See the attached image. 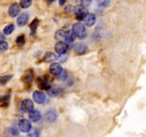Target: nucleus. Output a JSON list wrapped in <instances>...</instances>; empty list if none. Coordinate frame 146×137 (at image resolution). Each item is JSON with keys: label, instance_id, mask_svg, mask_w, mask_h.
Segmentation results:
<instances>
[{"label": "nucleus", "instance_id": "nucleus-1", "mask_svg": "<svg viewBox=\"0 0 146 137\" xmlns=\"http://www.w3.org/2000/svg\"><path fill=\"white\" fill-rule=\"evenodd\" d=\"M72 30L75 33L76 36L80 39H84L86 37L85 26L81 22H77L73 25Z\"/></svg>", "mask_w": 146, "mask_h": 137}, {"label": "nucleus", "instance_id": "nucleus-2", "mask_svg": "<svg viewBox=\"0 0 146 137\" xmlns=\"http://www.w3.org/2000/svg\"><path fill=\"white\" fill-rule=\"evenodd\" d=\"M74 13H75L76 18L79 21L84 20L85 17L88 14V9L83 6H77L74 8Z\"/></svg>", "mask_w": 146, "mask_h": 137}, {"label": "nucleus", "instance_id": "nucleus-3", "mask_svg": "<svg viewBox=\"0 0 146 137\" xmlns=\"http://www.w3.org/2000/svg\"><path fill=\"white\" fill-rule=\"evenodd\" d=\"M68 48V46L65 41H59L58 42H56V44L54 46V49L56 51L57 54H60V55H62L64 54L67 51Z\"/></svg>", "mask_w": 146, "mask_h": 137}, {"label": "nucleus", "instance_id": "nucleus-4", "mask_svg": "<svg viewBox=\"0 0 146 137\" xmlns=\"http://www.w3.org/2000/svg\"><path fill=\"white\" fill-rule=\"evenodd\" d=\"M21 110L25 113L31 112L34 110V103L29 98H26L21 102Z\"/></svg>", "mask_w": 146, "mask_h": 137}, {"label": "nucleus", "instance_id": "nucleus-5", "mask_svg": "<svg viewBox=\"0 0 146 137\" xmlns=\"http://www.w3.org/2000/svg\"><path fill=\"white\" fill-rule=\"evenodd\" d=\"M19 128L21 131L24 133L29 132L31 129V124L29 120L23 118V119L20 120L19 123Z\"/></svg>", "mask_w": 146, "mask_h": 137}, {"label": "nucleus", "instance_id": "nucleus-6", "mask_svg": "<svg viewBox=\"0 0 146 137\" xmlns=\"http://www.w3.org/2000/svg\"><path fill=\"white\" fill-rule=\"evenodd\" d=\"M63 71L62 67L58 63H53L49 67V72L52 75L59 76Z\"/></svg>", "mask_w": 146, "mask_h": 137}, {"label": "nucleus", "instance_id": "nucleus-7", "mask_svg": "<svg viewBox=\"0 0 146 137\" xmlns=\"http://www.w3.org/2000/svg\"><path fill=\"white\" fill-rule=\"evenodd\" d=\"M33 99L36 104H41L46 101V95L42 91H34L33 94Z\"/></svg>", "mask_w": 146, "mask_h": 137}, {"label": "nucleus", "instance_id": "nucleus-8", "mask_svg": "<svg viewBox=\"0 0 146 137\" xmlns=\"http://www.w3.org/2000/svg\"><path fill=\"white\" fill-rule=\"evenodd\" d=\"M36 83L38 88H41V89L48 90V88H51L49 86L48 81L46 79V77H40V78H38L36 80Z\"/></svg>", "mask_w": 146, "mask_h": 137}, {"label": "nucleus", "instance_id": "nucleus-9", "mask_svg": "<svg viewBox=\"0 0 146 137\" xmlns=\"http://www.w3.org/2000/svg\"><path fill=\"white\" fill-rule=\"evenodd\" d=\"M20 8L18 4H13L8 9V14L11 17H16L19 14Z\"/></svg>", "mask_w": 146, "mask_h": 137}, {"label": "nucleus", "instance_id": "nucleus-10", "mask_svg": "<svg viewBox=\"0 0 146 137\" xmlns=\"http://www.w3.org/2000/svg\"><path fill=\"white\" fill-rule=\"evenodd\" d=\"M84 21L87 27H92V26H94V24H95L96 22L95 15H94V14H89V13H88V14H87L86 17H85V19H84Z\"/></svg>", "mask_w": 146, "mask_h": 137}, {"label": "nucleus", "instance_id": "nucleus-11", "mask_svg": "<svg viewBox=\"0 0 146 137\" xmlns=\"http://www.w3.org/2000/svg\"><path fill=\"white\" fill-rule=\"evenodd\" d=\"M29 118L32 122H37L41 118V113L36 109H34L29 112Z\"/></svg>", "mask_w": 146, "mask_h": 137}, {"label": "nucleus", "instance_id": "nucleus-12", "mask_svg": "<svg viewBox=\"0 0 146 137\" xmlns=\"http://www.w3.org/2000/svg\"><path fill=\"white\" fill-rule=\"evenodd\" d=\"M29 19V15L27 13H23L17 18V22L19 27H23L27 23Z\"/></svg>", "mask_w": 146, "mask_h": 137}, {"label": "nucleus", "instance_id": "nucleus-13", "mask_svg": "<svg viewBox=\"0 0 146 137\" xmlns=\"http://www.w3.org/2000/svg\"><path fill=\"white\" fill-rule=\"evenodd\" d=\"M76 37V36L75 33L73 31V30H68V31H66L64 39H65V40L66 41V42L72 43L73 41H74Z\"/></svg>", "mask_w": 146, "mask_h": 137}, {"label": "nucleus", "instance_id": "nucleus-14", "mask_svg": "<svg viewBox=\"0 0 146 137\" xmlns=\"http://www.w3.org/2000/svg\"><path fill=\"white\" fill-rule=\"evenodd\" d=\"M57 59V57L52 52H47L44 54V57H43V61L44 62L50 63L53 62L55 60Z\"/></svg>", "mask_w": 146, "mask_h": 137}, {"label": "nucleus", "instance_id": "nucleus-15", "mask_svg": "<svg viewBox=\"0 0 146 137\" xmlns=\"http://www.w3.org/2000/svg\"><path fill=\"white\" fill-rule=\"evenodd\" d=\"M57 114L54 110H50L46 114L45 118L48 122H54L56 119Z\"/></svg>", "mask_w": 146, "mask_h": 137}, {"label": "nucleus", "instance_id": "nucleus-16", "mask_svg": "<svg viewBox=\"0 0 146 137\" xmlns=\"http://www.w3.org/2000/svg\"><path fill=\"white\" fill-rule=\"evenodd\" d=\"M74 50H75L76 54H84L86 51V45H84L83 44H78L76 46Z\"/></svg>", "mask_w": 146, "mask_h": 137}, {"label": "nucleus", "instance_id": "nucleus-17", "mask_svg": "<svg viewBox=\"0 0 146 137\" xmlns=\"http://www.w3.org/2000/svg\"><path fill=\"white\" fill-rule=\"evenodd\" d=\"M38 19H35L32 21V22L30 24V29H31V34H34L36 31V29L38 26Z\"/></svg>", "mask_w": 146, "mask_h": 137}, {"label": "nucleus", "instance_id": "nucleus-18", "mask_svg": "<svg viewBox=\"0 0 146 137\" xmlns=\"http://www.w3.org/2000/svg\"><path fill=\"white\" fill-rule=\"evenodd\" d=\"M1 107H7L10 101L9 95H4L1 97Z\"/></svg>", "mask_w": 146, "mask_h": 137}, {"label": "nucleus", "instance_id": "nucleus-19", "mask_svg": "<svg viewBox=\"0 0 146 137\" xmlns=\"http://www.w3.org/2000/svg\"><path fill=\"white\" fill-rule=\"evenodd\" d=\"M5 133H7V136L11 137V136H16L19 135V131L16 128H7L5 130Z\"/></svg>", "mask_w": 146, "mask_h": 137}, {"label": "nucleus", "instance_id": "nucleus-20", "mask_svg": "<svg viewBox=\"0 0 146 137\" xmlns=\"http://www.w3.org/2000/svg\"><path fill=\"white\" fill-rule=\"evenodd\" d=\"M32 4V0H20L19 5L21 8L27 9Z\"/></svg>", "mask_w": 146, "mask_h": 137}, {"label": "nucleus", "instance_id": "nucleus-21", "mask_svg": "<svg viewBox=\"0 0 146 137\" xmlns=\"http://www.w3.org/2000/svg\"><path fill=\"white\" fill-rule=\"evenodd\" d=\"M16 43L19 47H23L25 44V36L24 34L19 36L17 38V40H16Z\"/></svg>", "mask_w": 146, "mask_h": 137}, {"label": "nucleus", "instance_id": "nucleus-22", "mask_svg": "<svg viewBox=\"0 0 146 137\" xmlns=\"http://www.w3.org/2000/svg\"><path fill=\"white\" fill-rule=\"evenodd\" d=\"M14 29V26L13 25V24H9V25L6 26V27H4L3 31H4V34H6V35H9L11 33L13 32Z\"/></svg>", "mask_w": 146, "mask_h": 137}, {"label": "nucleus", "instance_id": "nucleus-23", "mask_svg": "<svg viewBox=\"0 0 146 137\" xmlns=\"http://www.w3.org/2000/svg\"><path fill=\"white\" fill-rule=\"evenodd\" d=\"M13 77V75H6L4 76L1 77V80H0V82H1V85H4V84H7L8 81H9V80L11 79Z\"/></svg>", "mask_w": 146, "mask_h": 137}, {"label": "nucleus", "instance_id": "nucleus-24", "mask_svg": "<svg viewBox=\"0 0 146 137\" xmlns=\"http://www.w3.org/2000/svg\"><path fill=\"white\" fill-rule=\"evenodd\" d=\"M32 79H33L32 73L29 71L28 74H26V75L24 76V81H26L27 84H30V83L32 81Z\"/></svg>", "mask_w": 146, "mask_h": 137}, {"label": "nucleus", "instance_id": "nucleus-25", "mask_svg": "<svg viewBox=\"0 0 146 137\" xmlns=\"http://www.w3.org/2000/svg\"><path fill=\"white\" fill-rule=\"evenodd\" d=\"M29 137H38L39 136V132L36 128H33L31 129V131L28 134Z\"/></svg>", "mask_w": 146, "mask_h": 137}, {"label": "nucleus", "instance_id": "nucleus-26", "mask_svg": "<svg viewBox=\"0 0 146 137\" xmlns=\"http://www.w3.org/2000/svg\"><path fill=\"white\" fill-rule=\"evenodd\" d=\"M65 32L66 31H62V30H58L56 33L55 38L58 40H61V39L64 38L65 37Z\"/></svg>", "mask_w": 146, "mask_h": 137}, {"label": "nucleus", "instance_id": "nucleus-27", "mask_svg": "<svg viewBox=\"0 0 146 137\" xmlns=\"http://www.w3.org/2000/svg\"><path fill=\"white\" fill-rule=\"evenodd\" d=\"M48 94L50 96H55L58 94V93L60 92L59 89L58 88H50L48 89Z\"/></svg>", "mask_w": 146, "mask_h": 137}, {"label": "nucleus", "instance_id": "nucleus-28", "mask_svg": "<svg viewBox=\"0 0 146 137\" xmlns=\"http://www.w3.org/2000/svg\"><path fill=\"white\" fill-rule=\"evenodd\" d=\"M7 49H8V43L6 42V41L0 43V51L3 52Z\"/></svg>", "mask_w": 146, "mask_h": 137}, {"label": "nucleus", "instance_id": "nucleus-29", "mask_svg": "<svg viewBox=\"0 0 146 137\" xmlns=\"http://www.w3.org/2000/svg\"><path fill=\"white\" fill-rule=\"evenodd\" d=\"M92 2V0H81V5L84 7H87L90 6Z\"/></svg>", "mask_w": 146, "mask_h": 137}, {"label": "nucleus", "instance_id": "nucleus-30", "mask_svg": "<svg viewBox=\"0 0 146 137\" xmlns=\"http://www.w3.org/2000/svg\"><path fill=\"white\" fill-rule=\"evenodd\" d=\"M109 3L110 0H102L101 3H100V6H101V7H106V6L109 4Z\"/></svg>", "mask_w": 146, "mask_h": 137}, {"label": "nucleus", "instance_id": "nucleus-31", "mask_svg": "<svg viewBox=\"0 0 146 137\" xmlns=\"http://www.w3.org/2000/svg\"><path fill=\"white\" fill-rule=\"evenodd\" d=\"M66 76H67L66 73L65 71H63L62 72H61V74L59 75V77L61 78V79H65L66 77Z\"/></svg>", "mask_w": 146, "mask_h": 137}, {"label": "nucleus", "instance_id": "nucleus-32", "mask_svg": "<svg viewBox=\"0 0 146 137\" xmlns=\"http://www.w3.org/2000/svg\"><path fill=\"white\" fill-rule=\"evenodd\" d=\"M66 2V0H59V5L60 6L64 5Z\"/></svg>", "mask_w": 146, "mask_h": 137}, {"label": "nucleus", "instance_id": "nucleus-33", "mask_svg": "<svg viewBox=\"0 0 146 137\" xmlns=\"http://www.w3.org/2000/svg\"><path fill=\"white\" fill-rule=\"evenodd\" d=\"M1 42H3L4 41V36H3V34H1Z\"/></svg>", "mask_w": 146, "mask_h": 137}, {"label": "nucleus", "instance_id": "nucleus-34", "mask_svg": "<svg viewBox=\"0 0 146 137\" xmlns=\"http://www.w3.org/2000/svg\"><path fill=\"white\" fill-rule=\"evenodd\" d=\"M46 1H48V2L51 3V2H53V1H55V0H46Z\"/></svg>", "mask_w": 146, "mask_h": 137}]
</instances>
